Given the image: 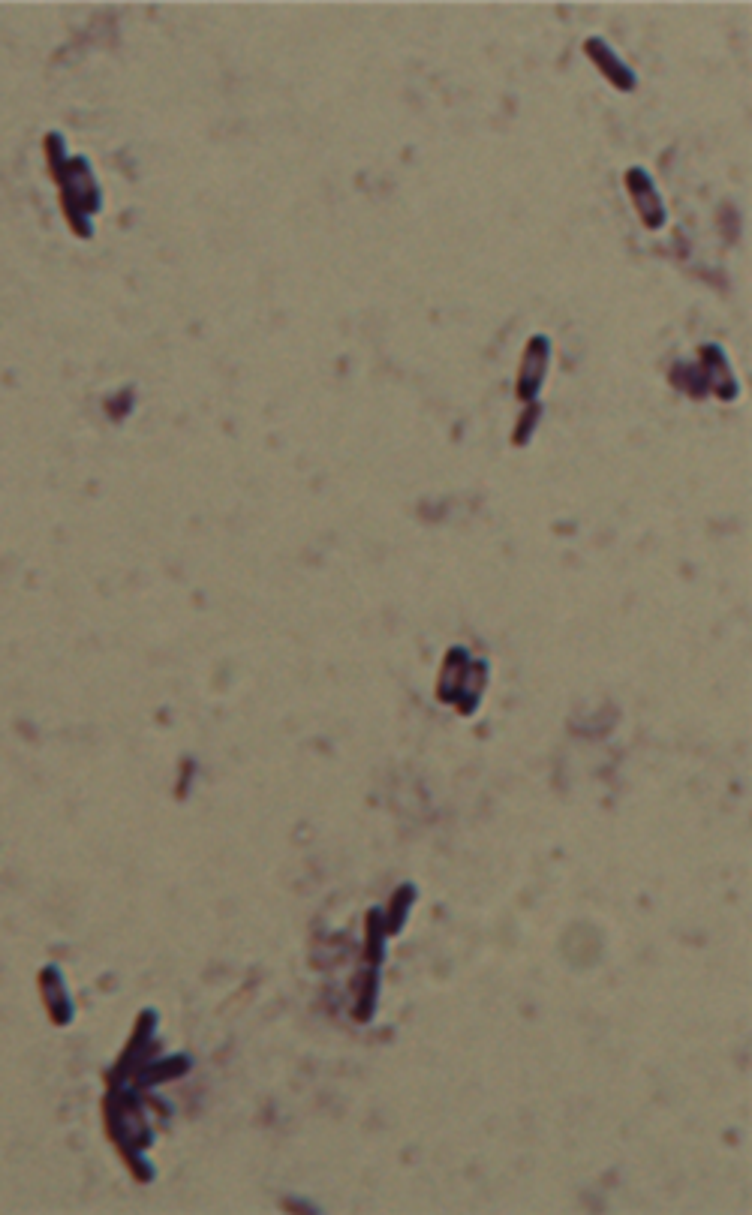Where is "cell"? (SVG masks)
Masks as SVG:
<instances>
[{
  "label": "cell",
  "mask_w": 752,
  "mask_h": 1215,
  "mask_svg": "<svg viewBox=\"0 0 752 1215\" xmlns=\"http://www.w3.org/2000/svg\"><path fill=\"white\" fill-rule=\"evenodd\" d=\"M626 190H629V196H632V202H635V211H638V217L644 220V226H653V229H656V226L665 223V205L659 202V196H656L650 178H647L641 169H629V172H626Z\"/></svg>",
  "instance_id": "obj_1"
},
{
  "label": "cell",
  "mask_w": 752,
  "mask_h": 1215,
  "mask_svg": "<svg viewBox=\"0 0 752 1215\" xmlns=\"http://www.w3.org/2000/svg\"><path fill=\"white\" fill-rule=\"evenodd\" d=\"M584 52H587V58L599 67L602 79H608L617 91H635V73L608 49V43H602L599 37H590V40L584 43Z\"/></svg>",
  "instance_id": "obj_2"
}]
</instances>
